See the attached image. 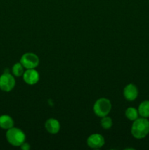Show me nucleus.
Listing matches in <instances>:
<instances>
[{
	"label": "nucleus",
	"mask_w": 149,
	"mask_h": 150,
	"mask_svg": "<svg viewBox=\"0 0 149 150\" xmlns=\"http://www.w3.org/2000/svg\"><path fill=\"white\" fill-rule=\"evenodd\" d=\"M131 133L137 139H143L149 134V120L148 118L140 117L133 121Z\"/></svg>",
	"instance_id": "obj_1"
},
{
	"label": "nucleus",
	"mask_w": 149,
	"mask_h": 150,
	"mask_svg": "<svg viewBox=\"0 0 149 150\" xmlns=\"http://www.w3.org/2000/svg\"><path fill=\"white\" fill-rule=\"evenodd\" d=\"M6 139L10 144L13 146H20L26 140L24 132L18 127H13L7 130L6 133Z\"/></svg>",
	"instance_id": "obj_2"
},
{
	"label": "nucleus",
	"mask_w": 149,
	"mask_h": 150,
	"mask_svg": "<svg viewBox=\"0 0 149 150\" xmlns=\"http://www.w3.org/2000/svg\"><path fill=\"white\" fill-rule=\"evenodd\" d=\"M112 108V104L110 100L105 98H101L94 103L93 110L96 116L99 117H104L108 116Z\"/></svg>",
	"instance_id": "obj_3"
},
{
	"label": "nucleus",
	"mask_w": 149,
	"mask_h": 150,
	"mask_svg": "<svg viewBox=\"0 0 149 150\" xmlns=\"http://www.w3.org/2000/svg\"><path fill=\"white\" fill-rule=\"evenodd\" d=\"M15 86L14 76L9 72H4L0 76V89L4 92H9L13 90Z\"/></svg>",
	"instance_id": "obj_4"
},
{
	"label": "nucleus",
	"mask_w": 149,
	"mask_h": 150,
	"mask_svg": "<svg viewBox=\"0 0 149 150\" xmlns=\"http://www.w3.org/2000/svg\"><path fill=\"white\" fill-rule=\"evenodd\" d=\"M20 62L25 69H34L39 65V59L34 53H26L20 57Z\"/></svg>",
	"instance_id": "obj_5"
},
{
	"label": "nucleus",
	"mask_w": 149,
	"mask_h": 150,
	"mask_svg": "<svg viewBox=\"0 0 149 150\" xmlns=\"http://www.w3.org/2000/svg\"><path fill=\"white\" fill-rule=\"evenodd\" d=\"M105 138L100 134L94 133L87 139V145L91 149H100L105 145Z\"/></svg>",
	"instance_id": "obj_6"
},
{
	"label": "nucleus",
	"mask_w": 149,
	"mask_h": 150,
	"mask_svg": "<svg viewBox=\"0 0 149 150\" xmlns=\"http://www.w3.org/2000/svg\"><path fill=\"white\" fill-rule=\"evenodd\" d=\"M23 79L25 83L29 85H34L39 80V73L35 69H26L23 75Z\"/></svg>",
	"instance_id": "obj_7"
},
{
	"label": "nucleus",
	"mask_w": 149,
	"mask_h": 150,
	"mask_svg": "<svg viewBox=\"0 0 149 150\" xmlns=\"http://www.w3.org/2000/svg\"><path fill=\"white\" fill-rule=\"evenodd\" d=\"M138 89L133 83H129L124 89V96L127 100L134 101L138 96Z\"/></svg>",
	"instance_id": "obj_8"
},
{
	"label": "nucleus",
	"mask_w": 149,
	"mask_h": 150,
	"mask_svg": "<svg viewBox=\"0 0 149 150\" xmlns=\"http://www.w3.org/2000/svg\"><path fill=\"white\" fill-rule=\"evenodd\" d=\"M45 127L50 134H57L61 128L59 122L54 118H50L45 122Z\"/></svg>",
	"instance_id": "obj_9"
},
{
	"label": "nucleus",
	"mask_w": 149,
	"mask_h": 150,
	"mask_svg": "<svg viewBox=\"0 0 149 150\" xmlns=\"http://www.w3.org/2000/svg\"><path fill=\"white\" fill-rule=\"evenodd\" d=\"M14 127V121L10 116L4 114L0 116V127L4 130H9Z\"/></svg>",
	"instance_id": "obj_10"
},
{
	"label": "nucleus",
	"mask_w": 149,
	"mask_h": 150,
	"mask_svg": "<svg viewBox=\"0 0 149 150\" xmlns=\"http://www.w3.org/2000/svg\"><path fill=\"white\" fill-rule=\"evenodd\" d=\"M139 116L144 118H149V100H144L139 105Z\"/></svg>",
	"instance_id": "obj_11"
},
{
	"label": "nucleus",
	"mask_w": 149,
	"mask_h": 150,
	"mask_svg": "<svg viewBox=\"0 0 149 150\" xmlns=\"http://www.w3.org/2000/svg\"><path fill=\"white\" fill-rule=\"evenodd\" d=\"M125 116L130 121H134L139 117L138 110L134 107H129L125 111Z\"/></svg>",
	"instance_id": "obj_12"
},
{
	"label": "nucleus",
	"mask_w": 149,
	"mask_h": 150,
	"mask_svg": "<svg viewBox=\"0 0 149 150\" xmlns=\"http://www.w3.org/2000/svg\"><path fill=\"white\" fill-rule=\"evenodd\" d=\"M24 67L22 65L20 62H17L12 67V72H13V76H16V77H20L23 76V73H24Z\"/></svg>",
	"instance_id": "obj_13"
},
{
	"label": "nucleus",
	"mask_w": 149,
	"mask_h": 150,
	"mask_svg": "<svg viewBox=\"0 0 149 150\" xmlns=\"http://www.w3.org/2000/svg\"><path fill=\"white\" fill-rule=\"evenodd\" d=\"M100 124L102 128L105 129V130H109L112 126V120L110 117L105 116V117H102Z\"/></svg>",
	"instance_id": "obj_14"
},
{
	"label": "nucleus",
	"mask_w": 149,
	"mask_h": 150,
	"mask_svg": "<svg viewBox=\"0 0 149 150\" xmlns=\"http://www.w3.org/2000/svg\"><path fill=\"white\" fill-rule=\"evenodd\" d=\"M20 148L22 150H29L31 149L30 144L29 143H26V142H23L21 145H20Z\"/></svg>",
	"instance_id": "obj_15"
}]
</instances>
